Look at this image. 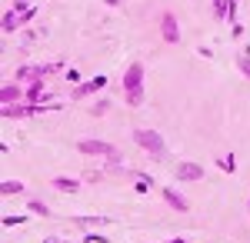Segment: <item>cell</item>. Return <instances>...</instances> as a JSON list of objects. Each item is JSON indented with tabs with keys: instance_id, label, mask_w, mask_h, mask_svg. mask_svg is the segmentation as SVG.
<instances>
[{
	"instance_id": "6da1fadb",
	"label": "cell",
	"mask_w": 250,
	"mask_h": 243,
	"mask_svg": "<svg viewBox=\"0 0 250 243\" xmlns=\"http://www.w3.org/2000/svg\"><path fill=\"white\" fill-rule=\"evenodd\" d=\"M124 97H127V107H140L144 103V63L140 60H134L124 70Z\"/></svg>"
},
{
	"instance_id": "7a4b0ae2",
	"label": "cell",
	"mask_w": 250,
	"mask_h": 243,
	"mask_svg": "<svg viewBox=\"0 0 250 243\" xmlns=\"http://www.w3.org/2000/svg\"><path fill=\"white\" fill-rule=\"evenodd\" d=\"M77 153H83V157H107L110 163H120V160H124L120 150H117L110 140H97V137H83V140H77Z\"/></svg>"
},
{
	"instance_id": "3957f363",
	"label": "cell",
	"mask_w": 250,
	"mask_h": 243,
	"mask_svg": "<svg viewBox=\"0 0 250 243\" xmlns=\"http://www.w3.org/2000/svg\"><path fill=\"white\" fill-rule=\"evenodd\" d=\"M134 140L140 150H147L154 160H164L167 157V143H164V137L157 130H147V127H140V130H134Z\"/></svg>"
},
{
	"instance_id": "277c9868",
	"label": "cell",
	"mask_w": 250,
	"mask_h": 243,
	"mask_svg": "<svg viewBox=\"0 0 250 243\" xmlns=\"http://www.w3.org/2000/svg\"><path fill=\"white\" fill-rule=\"evenodd\" d=\"M104 87H107V77L97 74V77H90V80H83V83H77V87H74V100H87V97L100 94Z\"/></svg>"
},
{
	"instance_id": "5b68a950",
	"label": "cell",
	"mask_w": 250,
	"mask_h": 243,
	"mask_svg": "<svg viewBox=\"0 0 250 243\" xmlns=\"http://www.w3.org/2000/svg\"><path fill=\"white\" fill-rule=\"evenodd\" d=\"M160 37L167 40V43H180V23H177V17H173L170 10L160 14Z\"/></svg>"
},
{
	"instance_id": "8992f818",
	"label": "cell",
	"mask_w": 250,
	"mask_h": 243,
	"mask_svg": "<svg viewBox=\"0 0 250 243\" xmlns=\"http://www.w3.org/2000/svg\"><path fill=\"white\" fill-rule=\"evenodd\" d=\"M173 177L190 183V180H200V177H204V167H200V163H193V160H180V163L173 167Z\"/></svg>"
},
{
	"instance_id": "52a82bcc",
	"label": "cell",
	"mask_w": 250,
	"mask_h": 243,
	"mask_svg": "<svg viewBox=\"0 0 250 243\" xmlns=\"http://www.w3.org/2000/svg\"><path fill=\"white\" fill-rule=\"evenodd\" d=\"M160 197L167 200V206H173L177 213H187L190 210V200L180 193V190H173V187H160Z\"/></svg>"
},
{
	"instance_id": "ba28073f",
	"label": "cell",
	"mask_w": 250,
	"mask_h": 243,
	"mask_svg": "<svg viewBox=\"0 0 250 243\" xmlns=\"http://www.w3.org/2000/svg\"><path fill=\"white\" fill-rule=\"evenodd\" d=\"M20 100H27V90H23L20 83H3V90H0V103H20Z\"/></svg>"
},
{
	"instance_id": "9c48e42d",
	"label": "cell",
	"mask_w": 250,
	"mask_h": 243,
	"mask_svg": "<svg viewBox=\"0 0 250 243\" xmlns=\"http://www.w3.org/2000/svg\"><path fill=\"white\" fill-rule=\"evenodd\" d=\"M20 27H27V23H23V14L10 7V10L3 14V34H17Z\"/></svg>"
},
{
	"instance_id": "30bf717a",
	"label": "cell",
	"mask_w": 250,
	"mask_h": 243,
	"mask_svg": "<svg viewBox=\"0 0 250 243\" xmlns=\"http://www.w3.org/2000/svg\"><path fill=\"white\" fill-rule=\"evenodd\" d=\"M43 97H47V80H30V87H27V103H47Z\"/></svg>"
},
{
	"instance_id": "8fae6325",
	"label": "cell",
	"mask_w": 250,
	"mask_h": 243,
	"mask_svg": "<svg viewBox=\"0 0 250 243\" xmlns=\"http://www.w3.org/2000/svg\"><path fill=\"white\" fill-rule=\"evenodd\" d=\"M70 223L74 226H80V230H94V226H107L110 223V217H70Z\"/></svg>"
},
{
	"instance_id": "7c38bea8",
	"label": "cell",
	"mask_w": 250,
	"mask_h": 243,
	"mask_svg": "<svg viewBox=\"0 0 250 243\" xmlns=\"http://www.w3.org/2000/svg\"><path fill=\"white\" fill-rule=\"evenodd\" d=\"M50 187L60 190V193H77L80 180H77V177H54V180H50Z\"/></svg>"
},
{
	"instance_id": "4fadbf2b",
	"label": "cell",
	"mask_w": 250,
	"mask_h": 243,
	"mask_svg": "<svg viewBox=\"0 0 250 243\" xmlns=\"http://www.w3.org/2000/svg\"><path fill=\"white\" fill-rule=\"evenodd\" d=\"M23 190H27L23 180H3V183H0V193H3V197H17V193H23Z\"/></svg>"
},
{
	"instance_id": "5bb4252c",
	"label": "cell",
	"mask_w": 250,
	"mask_h": 243,
	"mask_svg": "<svg viewBox=\"0 0 250 243\" xmlns=\"http://www.w3.org/2000/svg\"><path fill=\"white\" fill-rule=\"evenodd\" d=\"M233 63H237V70L250 80V50H237V54H233Z\"/></svg>"
},
{
	"instance_id": "9a60e30c",
	"label": "cell",
	"mask_w": 250,
	"mask_h": 243,
	"mask_svg": "<svg viewBox=\"0 0 250 243\" xmlns=\"http://www.w3.org/2000/svg\"><path fill=\"white\" fill-rule=\"evenodd\" d=\"M110 107H114V103H110L107 97H100V100H94V107H87V113H90V117H104V113H110Z\"/></svg>"
},
{
	"instance_id": "2e32d148",
	"label": "cell",
	"mask_w": 250,
	"mask_h": 243,
	"mask_svg": "<svg viewBox=\"0 0 250 243\" xmlns=\"http://www.w3.org/2000/svg\"><path fill=\"white\" fill-rule=\"evenodd\" d=\"M27 210H30V213H37V217H50V206L43 203V200H37V197H30V200H27Z\"/></svg>"
},
{
	"instance_id": "e0dca14e",
	"label": "cell",
	"mask_w": 250,
	"mask_h": 243,
	"mask_svg": "<svg viewBox=\"0 0 250 243\" xmlns=\"http://www.w3.org/2000/svg\"><path fill=\"white\" fill-rule=\"evenodd\" d=\"M227 10H230V0H213V17L227 20Z\"/></svg>"
},
{
	"instance_id": "ac0fdd59",
	"label": "cell",
	"mask_w": 250,
	"mask_h": 243,
	"mask_svg": "<svg viewBox=\"0 0 250 243\" xmlns=\"http://www.w3.org/2000/svg\"><path fill=\"white\" fill-rule=\"evenodd\" d=\"M23 226V223H27V213H20V217H17V213H7V217H3V226Z\"/></svg>"
},
{
	"instance_id": "d6986e66",
	"label": "cell",
	"mask_w": 250,
	"mask_h": 243,
	"mask_svg": "<svg viewBox=\"0 0 250 243\" xmlns=\"http://www.w3.org/2000/svg\"><path fill=\"white\" fill-rule=\"evenodd\" d=\"M217 167L224 170V173H233V170H237V160H233V157H220V160H217Z\"/></svg>"
},
{
	"instance_id": "ffe728a7",
	"label": "cell",
	"mask_w": 250,
	"mask_h": 243,
	"mask_svg": "<svg viewBox=\"0 0 250 243\" xmlns=\"http://www.w3.org/2000/svg\"><path fill=\"white\" fill-rule=\"evenodd\" d=\"M83 243H107V237H104V233H87Z\"/></svg>"
},
{
	"instance_id": "44dd1931",
	"label": "cell",
	"mask_w": 250,
	"mask_h": 243,
	"mask_svg": "<svg viewBox=\"0 0 250 243\" xmlns=\"http://www.w3.org/2000/svg\"><path fill=\"white\" fill-rule=\"evenodd\" d=\"M230 34H233V40H240V37H244V27H240L237 20H233V23H230Z\"/></svg>"
},
{
	"instance_id": "7402d4cb",
	"label": "cell",
	"mask_w": 250,
	"mask_h": 243,
	"mask_svg": "<svg viewBox=\"0 0 250 243\" xmlns=\"http://www.w3.org/2000/svg\"><path fill=\"white\" fill-rule=\"evenodd\" d=\"M40 243H70V240H60V237H47V240H40Z\"/></svg>"
},
{
	"instance_id": "603a6c76",
	"label": "cell",
	"mask_w": 250,
	"mask_h": 243,
	"mask_svg": "<svg viewBox=\"0 0 250 243\" xmlns=\"http://www.w3.org/2000/svg\"><path fill=\"white\" fill-rule=\"evenodd\" d=\"M104 3H107V7H120V0H104Z\"/></svg>"
},
{
	"instance_id": "cb8c5ba5",
	"label": "cell",
	"mask_w": 250,
	"mask_h": 243,
	"mask_svg": "<svg viewBox=\"0 0 250 243\" xmlns=\"http://www.w3.org/2000/svg\"><path fill=\"white\" fill-rule=\"evenodd\" d=\"M167 243H187V240H180V237H177V240H167Z\"/></svg>"
},
{
	"instance_id": "d4e9b609",
	"label": "cell",
	"mask_w": 250,
	"mask_h": 243,
	"mask_svg": "<svg viewBox=\"0 0 250 243\" xmlns=\"http://www.w3.org/2000/svg\"><path fill=\"white\" fill-rule=\"evenodd\" d=\"M247 213H250V200H247Z\"/></svg>"
}]
</instances>
